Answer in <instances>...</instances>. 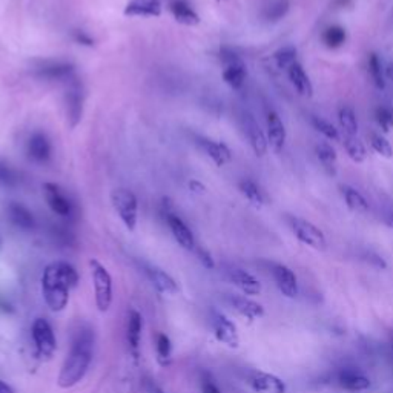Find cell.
<instances>
[{"label":"cell","mask_w":393,"mask_h":393,"mask_svg":"<svg viewBox=\"0 0 393 393\" xmlns=\"http://www.w3.org/2000/svg\"><path fill=\"white\" fill-rule=\"evenodd\" d=\"M79 285V274L67 261L48 264L42 275V294L53 312H62L69 302L71 289Z\"/></svg>","instance_id":"1"},{"label":"cell","mask_w":393,"mask_h":393,"mask_svg":"<svg viewBox=\"0 0 393 393\" xmlns=\"http://www.w3.org/2000/svg\"><path fill=\"white\" fill-rule=\"evenodd\" d=\"M94 341L95 338L91 329H80L75 333L73 344H71V350L62 366L59 379H57L62 389L74 388L85 378L93 359Z\"/></svg>","instance_id":"2"},{"label":"cell","mask_w":393,"mask_h":393,"mask_svg":"<svg viewBox=\"0 0 393 393\" xmlns=\"http://www.w3.org/2000/svg\"><path fill=\"white\" fill-rule=\"evenodd\" d=\"M89 267H91L93 281H94V291H95V305L100 312H108L112 302V278L111 274L103 264L93 259L89 261Z\"/></svg>","instance_id":"3"},{"label":"cell","mask_w":393,"mask_h":393,"mask_svg":"<svg viewBox=\"0 0 393 393\" xmlns=\"http://www.w3.org/2000/svg\"><path fill=\"white\" fill-rule=\"evenodd\" d=\"M286 220L289 228L294 232V235L298 238L301 243L307 244L309 248L315 250H321V252L327 249L326 235L323 234V230L315 226L313 223L294 215H287Z\"/></svg>","instance_id":"4"},{"label":"cell","mask_w":393,"mask_h":393,"mask_svg":"<svg viewBox=\"0 0 393 393\" xmlns=\"http://www.w3.org/2000/svg\"><path fill=\"white\" fill-rule=\"evenodd\" d=\"M111 202L125 226L130 230H134L139 220V202L134 192L125 188L115 189L111 194Z\"/></svg>","instance_id":"5"},{"label":"cell","mask_w":393,"mask_h":393,"mask_svg":"<svg viewBox=\"0 0 393 393\" xmlns=\"http://www.w3.org/2000/svg\"><path fill=\"white\" fill-rule=\"evenodd\" d=\"M31 335H33L37 355L42 359H51L56 352L57 341L53 327L48 321L37 318L33 323V327H31Z\"/></svg>","instance_id":"6"},{"label":"cell","mask_w":393,"mask_h":393,"mask_svg":"<svg viewBox=\"0 0 393 393\" xmlns=\"http://www.w3.org/2000/svg\"><path fill=\"white\" fill-rule=\"evenodd\" d=\"M240 121H241L243 132H244V135H246V139L249 141L250 147L254 150L255 156L257 157L266 156L267 147H269V141H267L266 135H264L263 130L260 128V125L257 123L254 115L249 114V112H243L241 117H240Z\"/></svg>","instance_id":"7"},{"label":"cell","mask_w":393,"mask_h":393,"mask_svg":"<svg viewBox=\"0 0 393 393\" xmlns=\"http://www.w3.org/2000/svg\"><path fill=\"white\" fill-rule=\"evenodd\" d=\"M65 109L69 126L75 128L80 123L83 115V89L79 80H75V77L68 82L65 93Z\"/></svg>","instance_id":"8"},{"label":"cell","mask_w":393,"mask_h":393,"mask_svg":"<svg viewBox=\"0 0 393 393\" xmlns=\"http://www.w3.org/2000/svg\"><path fill=\"white\" fill-rule=\"evenodd\" d=\"M33 75L40 80L69 82L71 79H74V67L67 62L47 60V62H40L37 67L33 68Z\"/></svg>","instance_id":"9"},{"label":"cell","mask_w":393,"mask_h":393,"mask_svg":"<svg viewBox=\"0 0 393 393\" xmlns=\"http://www.w3.org/2000/svg\"><path fill=\"white\" fill-rule=\"evenodd\" d=\"M211 323H212V329H214L215 338L220 341V343L226 344L228 347H232V349H237V347L240 346V337H238V331H237L235 324L224 317L223 313L212 311Z\"/></svg>","instance_id":"10"},{"label":"cell","mask_w":393,"mask_h":393,"mask_svg":"<svg viewBox=\"0 0 393 393\" xmlns=\"http://www.w3.org/2000/svg\"><path fill=\"white\" fill-rule=\"evenodd\" d=\"M43 194L45 200L49 206V209L54 212V214L60 215L63 218H71L74 215V203L67 197V194H63L59 186L54 183H45L43 184Z\"/></svg>","instance_id":"11"},{"label":"cell","mask_w":393,"mask_h":393,"mask_svg":"<svg viewBox=\"0 0 393 393\" xmlns=\"http://www.w3.org/2000/svg\"><path fill=\"white\" fill-rule=\"evenodd\" d=\"M163 214H165L167 226H169L174 238H176V241L180 244V246L186 250L194 249L195 238H194V234H192V230L188 228V224H186L177 214H174L169 208H166V204H165Z\"/></svg>","instance_id":"12"},{"label":"cell","mask_w":393,"mask_h":393,"mask_svg":"<svg viewBox=\"0 0 393 393\" xmlns=\"http://www.w3.org/2000/svg\"><path fill=\"white\" fill-rule=\"evenodd\" d=\"M27 156L37 165H47L49 162L53 157V146L47 134L37 131L31 135L27 143Z\"/></svg>","instance_id":"13"},{"label":"cell","mask_w":393,"mask_h":393,"mask_svg":"<svg viewBox=\"0 0 393 393\" xmlns=\"http://www.w3.org/2000/svg\"><path fill=\"white\" fill-rule=\"evenodd\" d=\"M224 274H226L228 280L235 285L243 294L246 295H260L261 292V283L255 278L252 274L248 270L235 266L224 267Z\"/></svg>","instance_id":"14"},{"label":"cell","mask_w":393,"mask_h":393,"mask_svg":"<svg viewBox=\"0 0 393 393\" xmlns=\"http://www.w3.org/2000/svg\"><path fill=\"white\" fill-rule=\"evenodd\" d=\"M248 384L257 393H286V384L281 378L264 372H250Z\"/></svg>","instance_id":"15"},{"label":"cell","mask_w":393,"mask_h":393,"mask_svg":"<svg viewBox=\"0 0 393 393\" xmlns=\"http://www.w3.org/2000/svg\"><path fill=\"white\" fill-rule=\"evenodd\" d=\"M195 145L200 151H203L217 166H224L230 162V150L223 141H215L204 135H195Z\"/></svg>","instance_id":"16"},{"label":"cell","mask_w":393,"mask_h":393,"mask_svg":"<svg viewBox=\"0 0 393 393\" xmlns=\"http://www.w3.org/2000/svg\"><path fill=\"white\" fill-rule=\"evenodd\" d=\"M337 384L347 392H364L370 388V378L352 367H343L337 372Z\"/></svg>","instance_id":"17"},{"label":"cell","mask_w":393,"mask_h":393,"mask_svg":"<svg viewBox=\"0 0 393 393\" xmlns=\"http://www.w3.org/2000/svg\"><path fill=\"white\" fill-rule=\"evenodd\" d=\"M266 126H267V141L272 151L280 154L286 145V128L283 125L280 115L274 109H270L266 114Z\"/></svg>","instance_id":"18"},{"label":"cell","mask_w":393,"mask_h":393,"mask_svg":"<svg viewBox=\"0 0 393 393\" xmlns=\"http://www.w3.org/2000/svg\"><path fill=\"white\" fill-rule=\"evenodd\" d=\"M272 275L276 287L286 298H295L298 295V280L292 269H289L285 264H274Z\"/></svg>","instance_id":"19"},{"label":"cell","mask_w":393,"mask_h":393,"mask_svg":"<svg viewBox=\"0 0 393 393\" xmlns=\"http://www.w3.org/2000/svg\"><path fill=\"white\" fill-rule=\"evenodd\" d=\"M143 267H145L147 278L151 280L154 287H156L160 294L176 295L178 292V286H177L176 280H174L171 275H167L165 270L158 269L156 266H151V264H145Z\"/></svg>","instance_id":"20"},{"label":"cell","mask_w":393,"mask_h":393,"mask_svg":"<svg viewBox=\"0 0 393 393\" xmlns=\"http://www.w3.org/2000/svg\"><path fill=\"white\" fill-rule=\"evenodd\" d=\"M6 214H8L10 222L14 224L17 229L21 230H33L36 228V218L27 206L22 203L11 202L6 208Z\"/></svg>","instance_id":"21"},{"label":"cell","mask_w":393,"mask_h":393,"mask_svg":"<svg viewBox=\"0 0 393 393\" xmlns=\"http://www.w3.org/2000/svg\"><path fill=\"white\" fill-rule=\"evenodd\" d=\"M229 305L232 306L235 312L243 315L244 318H248L249 321H254L257 318H261L264 315V309L259 302L252 301L248 296L243 295H229L228 296Z\"/></svg>","instance_id":"22"},{"label":"cell","mask_w":393,"mask_h":393,"mask_svg":"<svg viewBox=\"0 0 393 393\" xmlns=\"http://www.w3.org/2000/svg\"><path fill=\"white\" fill-rule=\"evenodd\" d=\"M162 14L160 0H130L125 6V16L130 17H158Z\"/></svg>","instance_id":"23"},{"label":"cell","mask_w":393,"mask_h":393,"mask_svg":"<svg viewBox=\"0 0 393 393\" xmlns=\"http://www.w3.org/2000/svg\"><path fill=\"white\" fill-rule=\"evenodd\" d=\"M289 80H291L292 86L296 89V93L302 97H312L313 95V86L311 83V79L306 74L305 68H302L298 62H295L294 65L287 69Z\"/></svg>","instance_id":"24"},{"label":"cell","mask_w":393,"mask_h":393,"mask_svg":"<svg viewBox=\"0 0 393 393\" xmlns=\"http://www.w3.org/2000/svg\"><path fill=\"white\" fill-rule=\"evenodd\" d=\"M141 329H143V318L137 311H131L130 317H128V344L132 352L134 358H139V349L141 341Z\"/></svg>","instance_id":"25"},{"label":"cell","mask_w":393,"mask_h":393,"mask_svg":"<svg viewBox=\"0 0 393 393\" xmlns=\"http://www.w3.org/2000/svg\"><path fill=\"white\" fill-rule=\"evenodd\" d=\"M169 10L172 12L174 19L178 23L188 25V27H194L200 22V17L194 8L188 3V0H171Z\"/></svg>","instance_id":"26"},{"label":"cell","mask_w":393,"mask_h":393,"mask_svg":"<svg viewBox=\"0 0 393 393\" xmlns=\"http://www.w3.org/2000/svg\"><path fill=\"white\" fill-rule=\"evenodd\" d=\"M315 154H317V158L320 160V163L323 165L329 176H335L338 167V156L335 147L331 143H327V141H320V143L315 146Z\"/></svg>","instance_id":"27"},{"label":"cell","mask_w":393,"mask_h":393,"mask_svg":"<svg viewBox=\"0 0 393 393\" xmlns=\"http://www.w3.org/2000/svg\"><path fill=\"white\" fill-rule=\"evenodd\" d=\"M341 194H343V198L346 202V206L349 208L352 212H359V214H366L369 211V203L364 198V195L361 194L359 191H357L352 186L343 184L341 186Z\"/></svg>","instance_id":"28"},{"label":"cell","mask_w":393,"mask_h":393,"mask_svg":"<svg viewBox=\"0 0 393 393\" xmlns=\"http://www.w3.org/2000/svg\"><path fill=\"white\" fill-rule=\"evenodd\" d=\"M248 71L246 65L243 63H237V65L223 67V80L228 83L232 89H240L246 80Z\"/></svg>","instance_id":"29"},{"label":"cell","mask_w":393,"mask_h":393,"mask_svg":"<svg viewBox=\"0 0 393 393\" xmlns=\"http://www.w3.org/2000/svg\"><path fill=\"white\" fill-rule=\"evenodd\" d=\"M344 150L347 156L355 163H363L367 158V151L363 141L357 139V135H346L344 137Z\"/></svg>","instance_id":"30"},{"label":"cell","mask_w":393,"mask_h":393,"mask_svg":"<svg viewBox=\"0 0 393 393\" xmlns=\"http://www.w3.org/2000/svg\"><path fill=\"white\" fill-rule=\"evenodd\" d=\"M338 120L340 125L343 128L346 135H357L358 132V119L357 112L352 106H343L338 111Z\"/></svg>","instance_id":"31"},{"label":"cell","mask_w":393,"mask_h":393,"mask_svg":"<svg viewBox=\"0 0 393 393\" xmlns=\"http://www.w3.org/2000/svg\"><path fill=\"white\" fill-rule=\"evenodd\" d=\"M238 188H240L241 194L246 197L254 206H257V208H261V206L264 204L263 191L260 189L259 184L252 182V180H249V178L241 180L240 184H238Z\"/></svg>","instance_id":"32"},{"label":"cell","mask_w":393,"mask_h":393,"mask_svg":"<svg viewBox=\"0 0 393 393\" xmlns=\"http://www.w3.org/2000/svg\"><path fill=\"white\" fill-rule=\"evenodd\" d=\"M289 8H291V2L289 0H272L263 11V17L267 22H278L285 17Z\"/></svg>","instance_id":"33"},{"label":"cell","mask_w":393,"mask_h":393,"mask_svg":"<svg viewBox=\"0 0 393 393\" xmlns=\"http://www.w3.org/2000/svg\"><path fill=\"white\" fill-rule=\"evenodd\" d=\"M21 174L16 169H12L8 163L0 162V186H2V188L16 189L21 186Z\"/></svg>","instance_id":"34"},{"label":"cell","mask_w":393,"mask_h":393,"mask_svg":"<svg viewBox=\"0 0 393 393\" xmlns=\"http://www.w3.org/2000/svg\"><path fill=\"white\" fill-rule=\"evenodd\" d=\"M346 29L338 27V25H333V27H329L324 29L323 33V42L327 48L337 49L341 48L346 42Z\"/></svg>","instance_id":"35"},{"label":"cell","mask_w":393,"mask_h":393,"mask_svg":"<svg viewBox=\"0 0 393 393\" xmlns=\"http://www.w3.org/2000/svg\"><path fill=\"white\" fill-rule=\"evenodd\" d=\"M274 59H275L276 67H278L280 69L287 71L296 62V48L292 47V45L283 47L274 54Z\"/></svg>","instance_id":"36"},{"label":"cell","mask_w":393,"mask_h":393,"mask_svg":"<svg viewBox=\"0 0 393 393\" xmlns=\"http://www.w3.org/2000/svg\"><path fill=\"white\" fill-rule=\"evenodd\" d=\"M369 73L373 83L378 89H384L385 88V82H384V73H383V65L381 60H379L378 54L372 53L369 56Z\"/></svg>","instance_id":"37"},{"label":"cell","mask_w":393,"mask_h":393,"mask_svg":"<svg viewBox=\"0 0 393 393\" xmlns=\"http://www.w3.org/2000/svg\"><path fill=\"white\" fill-rule=\"evenodd\" d=\"M156 347H157L158 363L162 364V366L169 364L171 353H172V346H171V340L167 338V335H165V333H158L157 335Z\"/></svg>","instance_id":"38"},{"label":"cell","mask_w":393,"mask_h":393,"mask_svg":"<svg viewBox=\"0 0 393 393\" xmlns=\"http://www.w3.org/2000/svg\"><path fill=\"white\" fill-rule=\"evenodd\" d=\"M311 123H312V126L315 128V130H317L320 134H323L327 140H332V141H338L340 140L338 130L332 123H329L327 120L321 119V117H317V115H312Z\"/></svg>","instance_id":"39"},{"label":"cell","mask_w":393,"mask_h":393,"mask_svg":"<svg viewBox=\"0 0 393 393\" xmlns=\"http://www.w3.org/2000/svg\"><path fill=\"white\" fill-rule=\"evenodd\" d=\"M370 145L377 154L383 156L385 158L393 157V146L390 145V141L383 137L381 134H370Z\"/></svg>","instance_id":"40"},{"label":"cell","mask_w":393,"mask_h":393,"mask_svg":"<svg viewBox=\"0 0 393 393\" xmlns=\"http://www.w3.org/2000/svg\"><path fill=\"white\" fill-rule=\"evenodd\" d=\"M375 120L384 132H389L393 128V111L390 108L379 106L375 109Z\"/></svg>","instance_id":"41"},{"label":"cell","mask_w":393,"mask_h":393,"mask_svg":"<svg viewBox=\"0 0 393 393\" xmlns=\"http://www.w3.org/2000/svg\"><path fill=\"white\" fill-rule=\"evenodd\" d=\"M74 40L79 43V45H85V47H93L94 45V40H93V37L89 36L88 33H85V31H74Z\"/></svg>","instance_id":"42"},{"label":"cell","mask_w":393,"mask_h":393,"mask_svg":"<svg viewBox=\"0 0 393 393\" xmlns=\"http://www.w3.org/2000/svg\"><path fill=\"white\" fill-rule=\"evenodd\" d=\"M197 252H198V259H200V261H202V264H203L204 267L214 269V260H212V257H211V254L208 252V250L198 248Z\"/></svg>","instance_id":"43"},{"label":"cell","mask_w":393,"mask_h":393,"mask_svg":"<svg viewBox=\"0 0 393 393\" xmlns=\"http://www.w3.org/2000/svg\"><path fill=\"white\" fill-rule=\"evenodd\" d=\"M367 261H369V264H372V266H375L378 269H385V267H388V264H385L383 257H379L375 252L367 254Z\"/></svg>","instance_id":"44"},{"label":"cell","mask_w":393,"mask_h":393,"mask_svg":"<svg viewBox=\"0 0 393 393\" xmlns=\"http://www.w3.org/2000/svg\"><path fill=\"white\" fill-rule=\"evenodd\" d=\"M202 393H222V392L217 388L215 383H212V379H203Z\"/></svg>","instance_id":"45"},{"label":"cell","mask_w":393,"mask_h":393,"mask_svg":"<svg viewBox=\"0 0 393 393\" xmlns=\"http://www.w3.org/2000/svg\"><path fill=\"white\" fill-rule=\"evenodd\" d=\"M0 393H14V390H12L11 385H8L0 379Z\"/></svg>","instance_id":"46"},{"label":"cell","mask_w":393,"mask_h":393,"mask_svg":"<svg viewBox=\"0 0 393 393\" xmlns=\"http://www.w3.org/2000/svg\"><path fill=\"white\" fill-rule=\"evenodd\" d=\"M189 188H191V189H194L195 192H203V191H204V186H203L202 183L195 182V180H194V182H191V183H189Z\"/></svg>","instance_id":"47"},{"label":"cell","mask_w":393,"mask_h":393,"mask_svg":"<svg viewBox=\"0 0 393 393\" xmlns=\"http://www.w3.org/2000/svg\"><path fill=\"white\" fill-rule=\"evenodd\" d=\"M147 392H150V393H165L162 389L158 388V385H156L154 383L147 384Z\"/></svg>","instance_id":"48"},{"label":"cell","mask_w":393,"mask_h":393,"mask_svg":"<svg viewBox=\"0 0 393 393\" xmlns=\"http://www.w3.org/2000/svg\"><path fill=\"white\" fill-rule=\"evenodd\" d=\"M384 223L393 229V212H388V214L384 215Z\"/></svg>","instance_id":"49"},{"label":"cell","mask_w":393,"mask_h":393,"mask_svg":"<svg viewBox=\"0 0 393 393\" xmlns=\"http://www.w3.org/2000/svg\"><path fill=\"white\" fill-rule=\"evenodd\" d=\"M385 75H388V79L393 82V65H389L385 68Z\"/></svg>","instance_id":"50"}]
</instances>
